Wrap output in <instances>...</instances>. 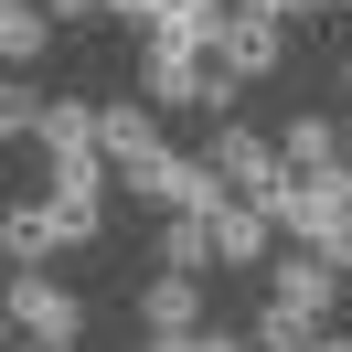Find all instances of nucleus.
<instances>
[{
    "mask_svg": "<svg viewBox=\"0 0 352 352\" xmlns=\"http://www.w3.org/2000/svg\"><path fill=\"white\" fill-rule=\"evenodd\" d=\"M139 96H150L160 118H214V129H235V75L214 65V54H182V43H150L139 54Z\"/></svg>",
    "mask_w": 352,
    "mask_h": 352,
    "instance_id": "obj_1",
    "label": "nucleus"
},
{
    "mask_svg": "<svg viewBox=\"0 0 352 352\" xmlns=\"http://www.w3.org/2000/svg\"><path fill=\"white\" fill-rule=\"evenodd\" d=\"M11 342H86V299L54 267H11Z\"/></svg>",
    "mask_w": 352,
    "mask_h": 352,
    "instance_id": "obj_2",
    "label": "nucleus"
},
{
    "mask_svg": "<svg viewBox=\"0 0 352 352\" xmlns=\"http://www.w3.org/2000/svg\"><path fill=\"white\" fill-rule=\"evenodd\" d=\"M267 214H278V235H288V245H320L331 224L352 214V171H288L278 192H267Z\"/></svg>",
    "mask_w": 352,
    "mask_h": 352,
    "instance_id": "obj_3",
    "label": "nucleus"
},
{
    "mask_svg": "<svg viewBox=\"0 0 352 352\" xmlns=\"http://www.w3.org/2000/svg\"><path fill=\"white\" fill-rule=\"evenodd\" d=\"M331 299H342V267H320L309 245H288V256L267 267V309H278V320H299L309 342L331 331Z\"/></svg>",
    "mask_w": 352,
    "mask_h": 352,
    "instance_id": "obj_4",
    "label": "nucleus"
},
{
    "mask_svg": "<svg viewBox=\"0 0 352 352\" xmlns=\"http://www.w3.org/2000/svg\"><path fill=\"white\" fill-rule=\"evenodd\" d=\"M96 139H107V171H118V182H129V171H150V160L171 150L150 96H107V107H96Z\"/></svg>",
    "mask_w": 352,
    "mask_h": 352,
    "instance_id": "obj_5",
    "label": "nucleus"
},
{
    "mask_svg": "<svg viewBox=\"0 0 352 352\" xmlns=\"http://www.w3.org/2000/svg\"><path fill=\"white\" fill-rule=\"evenodd\" d=\"M203 160H214V171L235 182L245 203H267V192H278V182H288V160H278V139H256V129H214V150H203Z\"/></svg>",
    "mask_w": 352,
    "mask_h": 352,
    "instance_id": "obj_6",
    "label": "nucleus"
},
{
    "mask_svg": "<svg viewBox=\"0 0 352 352\" xmlns=\"http://www.w3.org/2000/svg\"><path fill=\"white\" fill-rule=\"evenodd\" d=\"M278 54H288V22H267V11H235V32H224V54H214V65L235 75V86H256V75H278Z\"/></svg>",
    "mask_w": 352,
    "mask_h": 352,
    "instance_id": "obj_7",
    "label": "nucleus"
},
{
    "mask_svg": "<svg viewBox=\"0 0 352 352\" xmlns=\"http://www.w3.org/2000/svg\"><path fill=\"white\" fill-rule=\"evenodd\" d=\"M139 331H150V342H182V331H203V278H171V267H160V278L139 288Z\"/></svg>",
    "mask_w": 352,
    "mask_h": 352,
    "instance_id": "obj_8",
    "label": "nucleus"
},
{
    "mask_svg": "<svg viewBox=\"0 0 352 352\" xmlns=\"http://www.w3.org/2000/svg\"><path fill=\"white\" fill-rule=\"evenodd\" d=\"M267 245H278V214L235 192V203L214 214V256H224V267H267Z\"/></svg>",
    "mask_w": 352,
    "mask_h": 352,
    "instance_id": "obj_9",
    "label": "nucleus"
},
{
    "mask_svg": "<svg viewBox=\"0 0 352 352\" xmlns=\"http://www.w3.org/2000/svg\"><path fill=\"white\" fill-rule=\"evenodd\" d=\"M342 150H352V129H342V118H288V129H278V160H288V171H342Z\"/></svg>",
    "mask_w": 352,
    "mask_h": 352,
    "instance_id": "obj_10",
    "label": "nucleus"
},
{
    "mask_svg": "<svg viewBox=\"0 0 352 352\" xmlns=\"http://www.w3.org/2000/svg\"><path fill=\"white\" fill-rule=\"evenodd\" d=\"M160 267H171V278H214V214H171L160 224Z\"/></svg>",
    "mask_w": 352,
    "mask_h": 352,
    "instance_id": "obj_11",
    "label": "nucleus"
},
{
    "mask_svg": "<svg viewBox=\"0 0 352 352\" xmlns=\"http://www.w3.org/2000/svg\"><path fill=\"white\" fill-rule=\"evenodd\" d=\"M0 245H11V267H43L54 245H65L54 235V203H11V214H0Z\"/></svg>",
    "mask_w": 352,
    "mask_h": 352,
    "instance_id": "obj_12",
    "label": "nucleus"
},
{
    "mask_svg": "<svg viewBox=\"0 0 352 352\" xmlns=\"http://www.w3.org/2000/svg\"><path fill=\"white\" fill-rule=\"evenodd\" d=\"M75 150H107V139H96V107H86V96H54V118H43V160H75Z\"/></svg>",
    "mask_w": 352,
    "mask_h": 352,
    "instance_id": "obj_13",
    "label": "nucleus"
},
{
    "mask_svg": "<svg viewBox=\"0 0 352 352\" xmlns=\"http://www.w3.org/2000/svg\"><path fill=\"white\" fill-rule=\"evenodd\" d=\"M43 32H54L43 0H0V54H11V65H32V54H43Z\"/></svg>",
    "mask_w": 352,
    "mask_h": 352,
    "instance_id": "obj_14",
    "label": "nucleus"
},
{
    "mask_svg": "<svg viewBox=\"0 0 352 352\" xmlns=\"http://www.w3.org/2000/svg\"><path fill=\"white\" fill-rule=\"evenodd\" d=\"M43 118H54L43 86H0V129H11V139H43Z\"/></svg>",
    "mask_w": 352,
    "mask_h": 352,
    "instance_id": "obj_15",
    "label": "nucleus"
},
{
    "mask_svg": "<svg viewBox=\"0 0 352 352\" xmlns=\"http://www.w3.org/2000/svg\"><path fill=\"white\" fill-rule=\"evenodd\" d=\"M150 352H256V342H235V331H182V342H150Z\"/></svg>",
    "mask_w": 352,
    "mask_h": 352,
    "instance_id": "obj_16",
    "label": "nucleus"
},
{
    "mask_svg": "<svg viewBox=\"0 0 352 352\" xmlns=\"http://www.w3.org/2000/svg\"><path fill=\"white\" fill-rule=\"evenodd\" d=\"M309 256H320V267H342V278H352V214H342V224H331V235H320V245H309Z\"/></svg>",
    "mask_w": 352,
    "mask_h": 352,
    "instance_id": "obj_17",
    "label": "nucleus"
},
{
    "mask_svg": "<svg viewBox=\"0 0 352 352\" xmlns=\"http://www.w3.org/2000/svg\"><path fill=\"white\" fill-rule=\"evenodd\" d=\"M118 22H139V32H160V11H171V0H107Z\"/></svg>",
    "mask_w": 352,
    "mask_h": 352,
    "instance_id": "obj_18",
    "label": "nucleus"
},
{
    "mask_svg": "<svg viewBox=\"0 0 352 352\" xmlns=\"http://www.w3.org/2000/svg\"><path fill=\"white\" fill-rule=\"evenodd\" d=\"M43 11H54V22H86V11H107V0H43Z\"/></svg>",
    "mask_w": 352,
    "mask_h": 352,
    "instance_id": "obj_19",
    "label": "nucleus"
},
{
    "mask_svg": "<svg viewBox=\"0 0 352 352\" xmlns=\"http://www.w3.org/2000/svg\"><path fill=\"white\" fill-rule=\"evenodd\" d=\"M235 11H267V22H288V11H309V0H235Z\"/></svg>",
    "mask_w": 352,
    "mask_h": 352,
    "instance_id": "obj_20",
    "label": "nucleus"
},
{
    "mask_svg": "<svg viewBox=\"0 0 352 352\" xmlns=\"http://www.w3.org/2000/svg\"><path fill=\"white\" fill-rule=\"evenodd\" d=\"M309 352H352V342H342V331H320V342H309Z\"/></svg>",
    "mask_w": 352,
    "mask_h": 352,
    "instance_id": "obj_21",
    "label": "nucleus"
},
{
    "mask_svg": "<svg viewBox=\"0 0 352 352\" xmlns=\"http://www.w3.org/2000/svg\"><path fill=\"white\" fill-rule=\"evenodd\" d=\"M22 352H86V342H22Z\"/></svg>",
    "mask_w": 352,
    "mask_h": 352,
    "instance_id": "obj_22",
    "label": "nucleus"
},
{
    "mask_svg": "<svg viewBox=\"0 0 352 352\" xmlns=\"http://www.w3.org/2000/svg\"><path fill=\"white\" fill-rule=\"evenodd\" d=\"M320 11H352V0H320Z\"/></svg>",
    "mask_w": 352,
    "mask_h": 352,
    "instance_id": "obj_23",
    "label": "nucleus"
},
{
    "mask_svg": "<svg viewBox=\"0 0 352 352\" xmlns=\"http://www.w3.org/2000/svg\"><path fill=\"white\" fill-rule=\"evenodd\" d=\"M342 86H352V54H342Z\"/></svg>",
    "mask_w": 352,
    "mask_h": 352,
    "instance_id": "obj_24",
    "label": "nucleus"
},
{
    "mask_svg": "<svg viewBox=\"0 0 352 352\" xmlns=\"http://www.w3.org/2000/svg\"><path fill=\"white\" fill-rule=\"evenodd\" d=\"M342 171H352V150H342Z\"/></svg>",
    "mask_w": 352,
    "mask_h": 352,
    "instance_id": "obj_25",
    "label": "nucleus"
}]
</instances>
